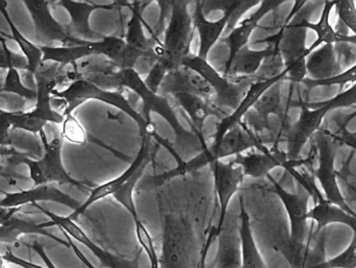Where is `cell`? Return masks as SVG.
Wrapping results in <instances>:
<instances>
[{
    "label": "cell",
    "mask_w": 356,
    "mask_h": 268,
    "mask_svg": "<svg viewBox=\"0 0 356 268\" xmlns=\"http://www.w3.org/2000/svg\"><path fill=\"white\" fill-rule=\"evenodd\" d=\"M356 104V83L346 91L340 92L332 100L321 104H311L301 100H286V107L301 108V114L297 121L292 123L284 141L286 142V159L295 162L300 159V154L307 142L311 141L322 127L324 118L328 113L339 108Z\"/></svg>",
    "instance_id": "1"
},
{
    "label": "cell",
    "mask_w": 356,
    "mask_h": 268,
    "mask_svg": "<svg viewBox=\"0 0 356 268\" xmlns=\"http://www.w3.org/2000/svg\"><path fill=\"white\" fill-rule=\"evenodd\" d=\"M311 142L315 145L316 152L311 148L309 156L305 159H299L297 165L313 173L323 189L324 198L330 204L336 205L349 214L356 216V213L342 196L338 184V173L334 169V161L342 143L334 137L332 131L324 127L314 135Z\"/></svg>",
    "instance_id": "2"
},
{
    "label": "cell",
    "mask_w": 356,
    "mask_h": 268,
    "mask_svg": "<svg viewBox=\"0 0 356 268\" xmlns=\"http://www.w3.org/2000/svg\"><path fill=\"white\" fill-rule=\"evenodd\" d=\"M114 86L115 90L122 89L124 87L129 88L141 97L144 104L142 116L145 119L146 123H152V116H150L152 112L164 117L167 123L172 127L177 138V144L181 148V150L191 146L201 148V150H205L199 138L193 132L190 133L186 131L180 125L177 113L169 104L167 97L152 92L146 86L141 75L136 72L134 69H120L117 71L114 74Z\"/></svg>",
    "instance_id": "3"
},
{
    "label": "cell",
    "mask_w": 356,
    "mask_h": 268,
    "mask_svg": "<svg viewBox=\"0 0 356 268\" xmlns=\"http://www.w3.org/2000/svg\"><path fill=\"white\" fill-rule=\"evenodd\" d=\"M188 2L171 1V14L164 33L161 58L156 64L166 74L181 67L184 58L191 54L195 29L188 10Z\"/></svg>",
    "instance_id": "4"
},
{
    "label": "cell",
    "mask_w": 356,
    "mask_h": 268,
    "mask_svg": "<svg viewBox=\"0 0 356 268\" xmlns=\"http://www.w3.org/2000/svg\"><path fill=\"white\" fill-rule=\"evenodd\" d=\"M196 239L192 227L184 217L165 216L162 232L161 268H197Z\"/></svg>",
    "instance_id": "5"
},
{
    "label": "cell",
    "mask_w": 356,
    "mask_h": 268,
    "mask_svg": "<svg viewBox=\"0 0 356 268\" xmlns=\"http://www.w3.org/2000/svg\"><path fill=\"white\" fill-rule=\"evenodd\" d=\"M56 97L60 98L64 102V111L63 116H70L73 111L81 106L83 102L90 100H100L110 106L115 107L118 110L122 111L125 114L131 116L139 125L141 136L146 135L152 127V123H146L140 113H138L129 104V100L120 93V92L106 91L102 88L97 87L94 84L79 79L72 81L64 91H54Z\"/></svg>",
    "instance_id": "6"
},
{
    "label": "cell",
    "mask_w": 356,
    "mask_h": 268,
    "mask_svg": "<svg viewBox=\"0 0 356 268\" xmlns=\"http://www.w3.org/2000/svg\"><path fill=\"white\" fill-rule=\"evenodd\" d=\"M182 66L192 69L211 85L215 93L213 102L222 111H224V109L236 110L253 84L250 77L228 81L224 75L220 74L211 65H209L207 60L193 54H188L184 58Z\"/></svg>",
    "instance_id": "7"
},
{
    "label": "cell",
    "mask_w": 356,
    "mask_h": 268,
    "mask_svg": "<svg viewBox=\"0 0 356 268\" xmlns=\"http://www.w3.org/2000/svg\"><path fill=\"white\" fill-rule=\"evenodd\" d=\"M62 133L54 137V139L43 141L45 146V152L42 155L39 160H31L27 159L25 164L29 167L31 179L35 182V186L45 185H70L79 188L81 190H90L92 188L81 184V182L75 181L67 173L62 162V148H63Z\"/></svg>",
    "instance_id": "8"
},
{
    "label": "cell",
    "mask_w": 356,
    "mask_h": 268,
    "mask_svg": "<svg viewBox=\"0 0 356 268\" xmlns=\"http://www.w3.org/2000/svg\"><path fill=\"white\" fill-rule=\"evenodd\" d=\"M232 1H196L193 24L199 35V58L207 60L209 50L227 27Z\"/></svg>",
    "instance_id": "9"
},
{
    "label": "cell",
    "mask_w": 356,
    "mask_h": 268,
    "mask_svg": "<svg viewBox=\"0 0 356 268\" xmlns=\"http://www.w3.org/2000/svg\"><path fill=\"white\" fill-rule=\"evenodd\" d=\"M163 141V138H161L158 134L156 133V129L152 127L147 132L146 135L142 136L141 148H140L139 154H138L136 160L131 163L129 169L124 171L120 177L116 178L113 181L108 182V183L102 184V185L97 186L93 188L90 191L89 198L83 203V205L79 206L77 210H75L69 219L72 221H76L81 215H83L92 205L97 203L98 200H104L110 196H114L131 177L134 173L145 163H152L156 159V154H158L159 148L161 146V142Z\"/></svg>",
    "instance_id": "10"
},
{
    "label": "cell",
    "mask_w": 356,
    "mask_h": 268,
    "mask_svg": "<svg viewBox=\"0 0 356 268\" xmlns=\"http://www.w3.org/2000/svg\"><path fill=\"white\" fill-rule=\"evenodd\" d=\"M63 6L70 14L71 21L66 25L67 33L72 39L83 42H98L104 39V36L96 33L90 26L89 19L92 13L95 10H111L115 8L129 6V1H114L112 3L98 4L93 2L62 1L56 2Z\"/></svg>",
    "instance_id": "11"
},
{
    "label": "cell",
    "mask_w": 356,
    "mask_h": 268,
    "mask_svg": "<svg viewBox=\"0 0 356 268\" xmlns=\"http://www.w3.org/2000/svg\"><path fill=\"white\" fill-rule=\"evenodd\" d=\"M44 213L49 217L52 225L58 226L71 239L76 240L79 244L89 249L92 254L99 260L102 267L106 268H140L139 255L134 259L116 256V255L108 252V251L95 244V242H93L87 235V233L69 217L58 216V215L54 214L49 211H45Z\"/></svg>",
    "instance_id": "12"
},
{
    "label": "cell",
    "mask_w": 356,
    "mask_h": 268,
    "mask_svg": "<svg viewBox=\"0 0 356 268\" xmlns=\"http://www.w3.org/2000/svg\"><path fill=\"white\" fill-rule=\"evenodd\" d=\"M213 180H215L216 194L218 200V223L213 227L216 236L219 235L223 229L227 216L228 205L232 196L236 194L241 183L244 180L242 167L234 165L232 162L223 163L221 161L211 163Z\"/></svg>",
    "instance_id": "13"
},
{
    "label": "cell",
    "mask_w": 356,
    "mask_h": 268,
    "mask_svg": "<svg viewBox=\"0 0 356 268\" xmlns=\"http://www.w3.org/2000/svg\"><path fill=\"white\" fill-rule=\"evenodd\" d=\"M269 148V146L261 143L257 136L241 121L238 125L229 129L219 142L209 144L207 150L211 157V163H213L226 157L243 154L249 150L267 152Z\"/></svg>",
    "instance_id": "14"
},
{
    "label": "cell",
    "mask_w": 356,
    "mask_h": 268,
    "mask_svg": "<svg viewBox=\"0 0 356 268\" xmlns=\"http://www.w3.org/2000/svg\"><path fill=\"white\" fill-rule=\"evenodd\" d=\"M160 95L175 96L177 94H191L207 100H213V88L198 73L188 67L181 66L171 71L163 79L159 89Z\"/></svg>",
    "instance_id": "15"
},
{
    "label": "cell",
    "mask_w": 356,
    "mask_h": 268,
    "mask_svg": "<svg viewBox=\"0 0 356 268\" xmlns=\"http://www.w3.org/2000/svg\"><path fill=\"white\" fill-rule=\"evenodd\" d=\"M39 202H56L58 204L70 207L73 210H77L81 205L64 194L54 185L35 186L29 190L8 194L4 198L0 200V207L6 209H18L21 210L23 206L35 205Z\"/></svg>",
    "instance_id": "16"
},
{
    "label": "cell",
    "mask_w": 356,
    "mask_h": 268,
    "mask_svg": "<svg viewBox=\"0 0 356 268\" xmlns=\"http://www.w3.org/2000/svg\"><path fill=\"white\" fill-rule=\"evenodd\" d=\"M234 165L242 167L245 177L253 179L268 178L270 171L276 167H284L288 162L286 152L280 148L271 146L267 152L254 150L246 154L236 155L234 160L230 161Z\"/></svg>",
    "instance_id": "17"
},
{
    "label": "cell",
    "mask_w": 356,
    "mask_h": 268,
    "mask_svg": "<svg viewBox=\"0 0 356 268\" xmlns=\"http://www.w3.org/2000/svg\"><path fill=\"white\" fill-rule=\"evenodd\" d=\"M259 42H267V47L263 50H251L248 45L245 46L234 56L229 64L225 65L224 77L228 81L253 77L261 68L265 58L271 56L278 47L277 40L274 36Z\"/></svg>",
    "instance_id": "18"
},
{
    "label": "cell",
    "mask_w": 356,
    "mask_h": 268,
    "mask_svg": "<svg viewBox=\"0 0 356 268\" xmlns=\"http://www.w3.org/2000/svg\"><path fill=\"white\" fill-rule=\"evenodd\" d=\"M286 77V70H284L282 74L273 77V79L253 83L252 85L250 86V88H249L248 91H247L246 95H245V97L243 98L242 102H241V104H238V108H236L232 114L228 115V116H226L225 118L222 119V120L218 123L217 127H216V133L213 134L211 144H215L219 142L220 140L222 139V137H223L229 129L236 127V125H238V123L243 120V117L255 106V104L259 102V98H261L270 88L273 87L278 81H284Z\"/></svg>",
    "instance_id": "19"
},
{
    "label": "cell",
    "mask_w": 356,
    "mask_h": 268,
    "mask_svg": "<svg viewBox=\"0 0 356 268\" xmlns=\"http://www.w3.org/2000/svg\"><path fill=\"white\" fill-rule=\"evenodd\" d=\"M31 10L38 35L49 42H58L60 46L83 45L89 42L79 41L69 37L66 25L60 24L50 14L47 1H25Z\"/></svg>",
    "instance_id": "20"
},
{
    "label": "cell",
    "mask_w": 356,
    "mask_h": 268,
    "mask_svg": "<svg viewBox=\"0 0 356 268\" xmlns=\"http://www.w3.org/2000/svg\"><path fill=\"white\" fill-rule=\"evenodd\" d=\"M175 102L186 113L188 117V123L192 127L193 133L199 138L202 145L207 148V142L203 137V127L204 121L209 116H217L218 118H225V111L216 106L213 100H203L196 95L191 94H177L173 96Z\"/></svg>",
    "instance_id": "21"
},
{
    "label": "cell",
    "mask_w": 356,
    "mask_h": 268,
    "mask_svg": "<svg viewBox=\"0 0 356 268\" xmlns=\"http://www.w3.org/2000/svg\"><path fill=\"white\" fill-rule=\"evenodd\" d=\"M284 2L282 0H270V1H261V6L259 10L251 15L248 18L245 19L242 23L234 27L228 36L226 37L221 38L220 41L222 43L226 44L229 50L228 54V58L226 61L225 65L229 64L232 62V58H234L236 54L240 52L242 48L247 46L248 44L249 39H250L251 33L254 31L259 24V21L261 20L264 16L268 14V13L272 12V10H276L278 6H282Z\"/></svg>",
    "instance_id": "22"
},
{
    "label": "cell",
    "mask_w": 356,
    "mask_h": 268,
    "mask_svg": "<svg viewBox=\"0 0 356 268\" xmlns=\"http://www.w3.org/2000/svg\"><path fill=\"white\" fill-rule=\"evenodd\" d=\"M52 226L51 221L47 223H38L31 217L19 216L15 214L6 223L0 225V242L13 246L22 239L23 236H47L58 244H65L58 238L54 237L46 231V228ZM66 246V244H65Z\"/></svg>",
    "instance_id": "23"
},
{
    "label": "cell",
    "mask_w": 356,
    "mask_h": 268,
    "mask_svg": "<svg viewBox=\"0 0 356 268\" xmlns=\"http://www.w3.org/2000/svg\"><path fill=\"white\" fill-rule=\"evenodd\" d=\"M342 64L337 56L334 45L323 44L314 50L307 60V71L309 79L314 81L332 79L342 73Z\"/></svg>",
    "instance_id": "24"
},
{
    "label": "cell",
    "mask_w": 356,
    "mask_h": 268,
    "mask_svg": "<svg viewBox=\"0 0 356 268\" xmlns=\"http://www.w3.org/2000/svg\"><path fill=\"white\" fill-rule=\"evenodd\" d=\"M307 219L317 223L316 231L311 236H319L322 230L332 223H342L353 229L356 235V216L349 214L336 205L330 204L324 196L315 202V206L309 210Z\"/></svg>",
    "instance_id": "25"
},
{
    "label": "cell",
    "mask_w": 356,
    "mask_h": 268,
    "mask_svg": "<svg viewBox=\"0 0 356 268\" xmlns=\"http://www.w3.org/2000/svg\"><path fill=\"white\" fill-rule=\"evenodd\" d=\"M240 227H238V240H240V254L242 268H268L257 248L251 230L250 219L245 210L244 202L240 196Z\"/></svg>",
    "instance_id": "26"
},
{
    "label": "cell",
    "mask_w": 356,
    "mask_h": 268,
    "mask_svg": "<svg viewBox=\"0 0 356 268\" xmlns=\"http://www.w3.org/2000/svg\"><path fill=\"white\" fill-rule=\"evenodd\" d=\"M337 1H324V10L322 12L319 22L312 23L309 20L305 22L307 29L316 31L318 35L317 40L309 47V54L323 44L351 43L356 45L355 36H346L334 31L330 23V15L332 8L336 6Z\"/></svg>",
    "instance_id": "27"
},
{
    "label": "cell",
    "mask_w": 356,
    "mask_h": 268,
    "mask_svg": "<svg viewBox=\"0 0 356 268\" xmlns=\"http://www.w3.org/2000/svg\"><path fill=\"white\" fill-rule=\"evenodd\" d=\"M218 251L216 256L217 268H242L240 254V240L236 237L234 226L224 223L223 229L217 237Z\"/></svg>",
    "instance_id": "28"
},
{
    "label": "cell",
    "mask_w": 356,
    "mask_h": 268,
    "mask_svg": "<svg viewBox=\"0 0 356 268\" xmlns=\"http://www.w3.org/2000/svg\"><path fill=\"white\" fill-rule=\"evenodd\" d=\"M91 42L77 46H46L42 47L43 62L54 61L62 66H71L83 58L94 56Z\"/></svg>",
    "instance_id": "29"
},
{
    "label": "cell",
    "mask_w": 356,
    "mask_h": 268,
    "mask_svg": "<svg viewBox=\"0 0 356 268\" xmlns=\"http://www.w3.org/2000/svg\"><path fill=\"white\" fill-rule=\"evenodd\" d=\"M94 56H102L114 63L119 69H122L127 54V44L123 38L118 36H104L102 41L91 42Z\"/></svg>",
    "instance_id": "30"
},
{
    "label": "cell",
    "mask_w": 356,
    "mask_h": 268,
    "mask_svg": "<svg viewBox=\"0 0 356 268\" xmlns=\"http://www.w3.org/2000/svg\"><path fill=\"white\" fill-rule=\"evenodd\" d=\"M150 163H145L142 165L135 173L133 177L114 194V198L117 202L120 203L127 211L129 214L133 217L134 221H140L139 214L137 212V208H136L135 202H134V190H135L136 186H137L139 180L143 177L144 173H145L146 168Z\"/></svg>",
    "instance_id": "31"
},
{
    "label": "cell",
    "mask_w": 356,
    "mask_h": 268,
    "mask_svg": "<svg viewBox=\"0 0 356 268\" xmlns=\"http://www.w3.org/2000/svg\"><path fill=\"white\" fill-rule=\"evenodd\" d=\"M356 83V64L353 65L348 70L339 74L338 77H332V79H322V81H314V79L305 77L302 81V85L305 89L302 95L299 97V100L303 102H309V94L312 90L316 87H332V86H340L341 90L347 84Z\"/></svg>",
    "instance_id": "32"
},
{
    "label": "cell",
    "mask_w": 356,
    "mask_h": 268,
    "mask_svg": "<svg viewBox=\"0 0 356 268\" xmlns=\"http://www.w3.org/2000/svg\"><path fill=\"white\" fill-rule=\"evenodd\" d=\"M8 21L10 23V29H12L13 37L16 40L22 52H24L25 60L27 62L26 70L33 75L35 71L43 65L42 49L41 48L35 47L26 38H24V36H22V33L10 22V19L8 18Z\"/></svg>",
    "instance_id": "33"
},
{
    "label": "cell",
    "mask_w": 356,
    "mask_h": 268,
    "mask_svg": "<svg viewBox=\"0 0 356 268\" xmlns=\"http://www.w3.org/2000/svg\"><path fill=\"white\" fill-rule=\"evenodd\" d=\"M2 93L17 94V95L26 98V100H33L35 96H37V93L35 91L27 89L26 87L23 86L18 69L16 68L6 69V79H4V83L0 87V94Z\"/></svg>",
    "instance_id": "34"
},
{
    "label": "cell",
    "mask_w": 356,
    "mask_h": 268,
    "mask_svg": "<svg viewBox=\"0 0 356 268\" xmlns=\"http://www.w3.org/2000/svg\"><path fill=\"white\" fill-rule=\"evenodd\" d=\"M136 234H137L138 242L141 246L142 250L147 255L149 259L150 267L152 268H161L160 267V257L156 251L154 240H152V235L148 232L147 228L143 225L141 219L136 221Z\"/></svg>",
    "instance_id": "35"
},
{
    "label": "cell",
    "mask_w": 356,
    "mask_h": 268,
    "mask_svg": "<svg viewBox=\"0 0 356 268\" xmlns=\"http://www.w3.org/2000/svg\"><path fill=\"white\" fill-rule=\"evenodd\" d=\"M309 268H356V235L353 236L350 246L336 258Z\"/></svg>",
    "instance_id": "36"
},
{
    "label": "cell",
    "mask_w": 356,
    "mask_h": 268,
    "mask_svg": "<svg viewBox=\"0 0 356 268\" xmlns=\"http://www.w3.org/2000/svg\"><path fill=\"white\" fill-rule=\"evenodd\" d=\"M63 137L76 144H83L87 140L85 131L72 116L65 117L63 123Z\"/></svg>",
    "instance_id": "37"
},
{
    "label": "cell",
    "mask_w": 356,
    "mask_h": 268,
    "mask_svg": "<svg viewBox=\"0 0 356 268\" xmlns=\"http://www.w3.org/2000/svg\"><path fill=\"white\" fill-rule=\"evenodd\" d=\"M337 12L340 20L355 33L356 37V6L353 0L337 1Z\"/></svg>",
    "instance_id": "38"
},
{
    "label": "cell",
    "mask_w": 356,
    "mask_h": 268,
    "mask_svg": "<svg viewBox=\"0 0 356 268\" xmlns=\"http://www.w3.org/2000/svg\"><path fill=\"white\" fill-rule=\"evenodd\" d=\"M23 248H24V250L37 253L40 258L44 261L47 268H56L54 267V263L51 262V260L48 258L47 254H46L45 251H44L43 246L38 242L35 236H33V239L23 240ZM19 267H22L23 268H43L37 267V265H33L31 262H27V261L25 260H21L20 262H19Z\"/></svg>",
    "instance_id": "39"
},
{
    "label": "cell",
    "mask_w": 356,
    "mask_h": 268,
    "mask_svg": "<svg viewBox=\"0 0 356 268\" xmlns=\"http://www.w3.org/2000/svg\"><path fill=\"white\" fill-rule=\"evenodd\" d=\"M334 137L342 144H346L349 148L356 152V136L355 133L347 131L346 127L343 125L342 121L338 125L337 131L334 133Z\"/></svg>",
    "instance_id": "40"
},
{
    "label": "cell",
    "mask_w": 356,
    "mask_h": 268,
    "mask_svg": "<svg viewBox=\"0 0 356 268\" xmlns=\"http://www.w3.org/2000/svg\"><path fill=\"white\" fill-rule=\"evenodd\" d=\"M353 156L349 157L348 160L344 163L343 165L342 171L338 173V178H340L343 182L345 183V187H346L347 190V198L348 200H356V186L353 185V184L349 183L348 179H347V175L349 173V165H350V161Z\"/></svg>",
    "instance_id": "41"
},
{
    "label": "cell",
    "mask_w": 356,
    "mask_h": 268,
    "mask_svg": "<svg viewBox=\"0 0 356 268\" xmlns=\"http://www.w3.org/2000/svg\"><path fill=\"white\" fill-rule=\"evenodd\" d=\"M216 239H217V237H216L215 230L211 229L209 236H207V242L203 244L202 250H201L200 260H199L197 268H207V267H205V261H207V253H209V246L213 244V242H215Z\"/></svg>",
    "instance_id": "42"
},
{
    "label": "cell",
    "mask_w": 356,
    "mask_h": 268,
    "mask_svg": "<svg viewBox=\"0 0 356 268\" xmlns=\"http://www.w3.org/2000/svg\"><path fill=\"white\" fill-rule=\"evenodd\" d=\"M18 209H6L0 207V225L6 223V221L14 216L15 214L19 212Z\"/></svg>",
    "instance_id": "43"
},
{
    "label": "cell",
    "mask_w": 356,
    "mask_h": 268,
    "mask_svg": "<svg viewBox=\"0 0 356 268\" xmlns=\"http://www.w3.org/2000/svg\"><path fill=\"white\" fill-rule=\"evenodd\" d=\"M355 117H356V111L355 112H353V114L349 115V116L347 117V118L345 119V120H342L343 125H344L345 127H346V125H348L349 121L353 120V119L355 118ZM355 134L356 136V133Z\"/></svg>",
    "instance_id": "44"
},
{
    "label": "cell",
    "mask_w": 356,
    "mask_h": 268,
    "mask_svg": "<svg viewBox=\"0 0 356 268\" xmlns=\"http://www.w3.org/2000/svg\"><path fill=\"white\" fill-rule=\"evenodd\" d=\"M3 259H2V257L0 256V268H3Z\"/></svg>",
    "instance_id": "45"
},
{
    "label": "cell",
    "mask_w": 356,
    "mask_h": 268,
    "mask_svg": "<svg viewBox=\"0 0 356 268\" xmlns=\"http://www.w3.org/2000/svg\"><path fill=\"white\" fill-rule=\"evenodd\" d=\"M4 268V267H3Z\"/></svg>",
    "instance_id": "46"
}]
</instances>
